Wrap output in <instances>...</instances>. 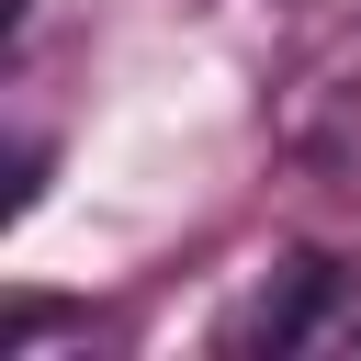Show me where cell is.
I'll list each match as a JSON object with an SVG mask.
<instances>
[{
	"label": "cell",
	"mask_w": 361,
	"mask_h": 361,
	"mask_svg": "<svg viewBox=\"0 0 361 361\" xmlns=\"http://www.w3.org/2000/svg\"><path fill=\"white\" fill-rule=\"evenodd\" d=\"M327 293H338V271H327L316 248H293L282 271H259V282H248V305H237L214 338H226V350H293V338H316Z\"/></svg>",
	"instance_id": "6da1fadb"
},
{
	"label": "cell",
	"mask_w": 361,
	"mask_h": 361,
	"mask_svg": "<svg viewBox=\"0 0 361 361\" xmlns=\"http://www.w3.org/2000/svg\"><path fill=\"white\" fill-rule=\"evenodd\" d=\"M23 23H34V0H0V34H11V45H23Z\"/></svg>",
	"instance_id": "7a4b0ae2"
}]
</instances>
